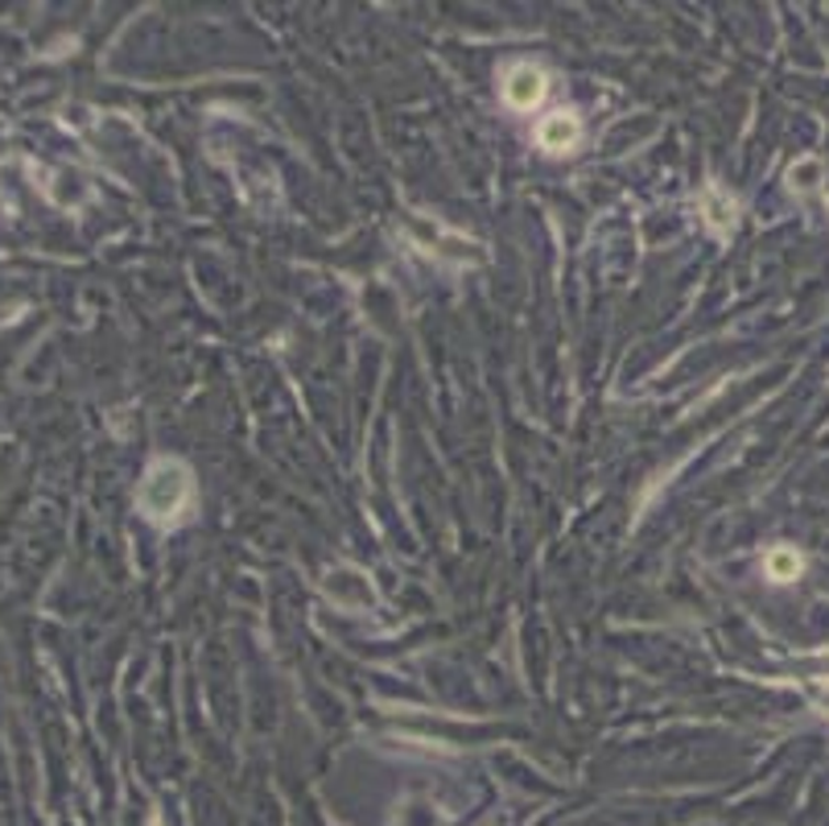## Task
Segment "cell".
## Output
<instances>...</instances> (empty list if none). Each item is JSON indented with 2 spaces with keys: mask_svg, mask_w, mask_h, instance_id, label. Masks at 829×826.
<instances>
[{
  "mask_svg": "<svg viewBox=\"0 0 829 826\" xmlns=\"http://www.w3.org/2000/svg\"><path fill=\"white\" fill-rule=\"evenodd\" d=\"M763 567H768V579L788 583V579L800 574V554H796V550H772L768 558H763Z\"/></svg>",
  "mask_w": 829,
  "mask_h": 826,
  "instance_id": "cell-4",
  "label": "cell"
},
{
  "mask_svg": "<svg viewBox=\"0 0 829 826\" xmlns=\"http://www.w3.org/2000/svg\"><path fill=\"white\" fill-rule=\"evenodd\" d=\"M545 91H549L545 70L533 67V63H516V67L504 75V100H508V108H516V112H533V108L545 100Z\"/></svg>",
  "mask_w": 829,
  "mask_h": 826,
  "instance_id": "cell-2",
  "label": "cell"
},
{
  "mask_svg": "<svg viewBox=\"0 0 829 826\" xmlns=\"http://www.w3.org/2000/svg\"><path fill=\"white\" fill-rule=\"evenodd\" d=\"M141 513L149 516L153 525H182L194 509V476L187 464L178 459H157L141 480Z\"/></svg>",
  "mask_w": 829,
  "mask_h": 826,
  "instance_id": "cell-1",
  "label": "cell"
},
{
  "mask_svg": "<svg viewBox=\"0 0 829 826\" xmlns=\"http://www.w3.org/2000/svg\"><path fill=\"white\" fill-rule=\"evenodd\" d=\"M537 141H541L545 154H570L582 141V124H578L574 112H553L537 124Z\"/></svg>",
  "mask_w": 829,
  "mask_h": 826,
  "instance_id": "cell-3",
  "label": "cell"
},
{
  "mask_svg": "<svg viewBox=\"0 0 829 826\" xmlns=\"http://www.w3.org/2000/svg\"><path fill=\"white\" fill-rule=\"evenodd\" d=\"M793 187H800V190H813L817 187V161H800V166H793Z\"/></svg>",
  "mask_w": 829,
  "mask_h": 826,
  "instance_id": "cell-5",
  "label": "cell"
}]
</instances>
